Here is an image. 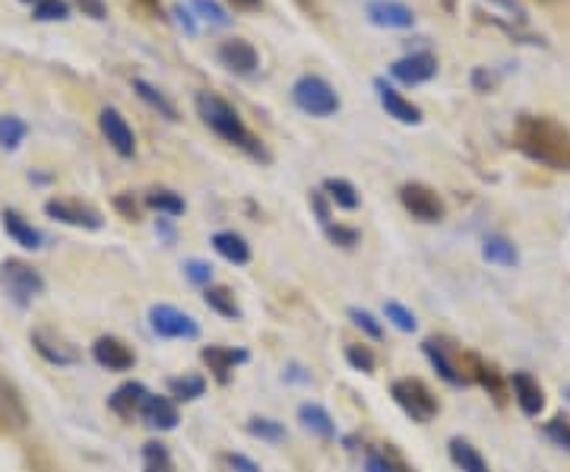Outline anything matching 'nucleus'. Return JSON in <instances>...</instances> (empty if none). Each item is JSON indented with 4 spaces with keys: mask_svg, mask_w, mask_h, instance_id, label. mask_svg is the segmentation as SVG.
Segmentation results:
<instances>
[{
    "mask_svg": "<svg viewBox=\"0 0 570 472\" xmlns=\"http://www.w3.org/2000/svg\"><path fill=\"white\" fill-rule=\"evenodd\" d=\"M194 105H197L200 121H204L216 137H223L225 144L242 149V153H247V156L257 159V163H269V159H273V156L266 153L264 140L250 134V127H247L245 118L238 115V108L232 102H225L223 96H216V92H197V96H194Z\"/></svg>",
    "mask_w": 570,
    "mask_h": 472,
    "instance_id": "obj_2",
    "label": "nucleus"
},
{
    "mask_svg": "<svg viewBox=\"0 0 570 472\" xmlns=\"http://www.w3.org/2000/svg\"><path fill=\"white\" fill-rule=\"evenodd\" d=\"M45 216L48 219H58L63 226L86 228V232H99L102 228V213L92 209V206L80 204V200H48L45 204Z\"/></svg>",
    "mask_w": 570,
    "mask_h": 472,
    "instance_id": "obj_10",
    "label": "nucleus"
},
{
    "mask_svg": "<svg viewBox=\"0 0 570 472\" xmlns=\"http://www.w3.org/2000/svg\"><path fill=\"white\" fill-rule=\"evenodd\" d=\"M142 204L149 206L153 213H159V216H168V219L184 216V209H187L181 200V194H175V190H168V187H153V190H146Z\"/></svg>",
    "mask_w": 570,
    "mask_h": 472,
    "instance_id": "obj_29",
    "label": "nucleus"
},
{
    "mask_svg": "<svg viewBox=\"0 0 570 472\" xmlns=\"http://www.w3.org/2000/svg\"><path fill=\"white\" fill-rule=\"evenodd\" d=\"M384 314H387L390 324L396 330H403V333H412V330L419 327L415 314H412L406 305H400V302H384Z\"/></svg>",
    "mask_w": 570,
    "mask_h": 472,
    "instance_id": "obj_38",
    "label": "nucleus"
},
{
    "mask_svg": "<svg viewBox=\"0 0 570 472\" xmlns=\"http://www.w3.org/2000/svg\"><path fill=\"white\" fill-rule=\"evenodd\" d=\"M0 219H3V232L20 247H26V250H41L45 247V235L26 216H20L17 209H3Z\"/></svg>",
    "mask_w": 570,
    "mask_h": 472,
    "instance_id": "obj_21",
    "label": "nucleus"
},
{
    "mask_svg": "<svg viewBox=\"0 0 570 472\" xmlns=\"http://www.w3.org/2000/svg\"><path fill=\"white\" fill-rule=\"evenodd\" d=\"M146 396H149L146 384L127 381V384H121L118 391L108 396V410L115 412V415H121V419H134V415H140Z\"/></svg>",
    "mask_w": 570,
    "mask_h": 472,
    "instance_id": "obj_22",
    "label": "nucleus"
},
{
    "mask_svg": "<svg viewBox=\"0 0 570 472\" xmlns=\"http://www.w3.org/2000/svg\"><path fill=\"white\" fill-rule=\"evenodd\" d=\"M206 391V381L200 374H184V377H175L168 381V393L178 400V403H190V400H200Z\"/></svg>",
    "mask_w": 570,
    "mask_h": 472,
    "instance_id": "obj_34",
    "label": "nucleus"
},
{
    "mask_svg": "<svg viewBox=\"0 0 570 472\" xmlns=\"http://www.w3.org/2000/svg\"><path fill=\"white\" fill-rule=\"evenodd\" d=\"M228 463L235 472H261V466L254 460H247L245 453H228Z\"/></svg>",
    "mask_w": 570,
    "mask_h": 472,
    "instance_id": "obj_49",
    "label": "nucleus"
},
{
    "mask_svg": "<svg viewBox=\"0 0 570 472\" xmlns=\"http://www.w3.org/2000/svg\"><path fill=\"white\" fill-rule=\"evenodd\" d=\"M171 17L178 22V29H184L187 36H197V22H194V10H190V7L178 3V7L171 10Z\"/></svg>",
    "mask_w": 570,
    "mask_h": 472,
    "instance_id": "obj_46",
    "label": "nucleus"
},
{
    "mask_svg": "<svg viewBox=\"0 0 570 472\" xmlns=\"http://www.w3.org/2000/svg\"><path fill=\"white\" fill-rule=\"evenodd\" d=\"M400 204L406 206L412 219L428 223V226L444 223V216H448V206L441 200V194L434 187L422 185V181H409V185L400 187Z\"/></svg>",
    "mask_w": 570,
    "mask_h": 472,
    "instance_id": "obj_6",
    "label": "nucleus"
},
{
    "mask_svg": "<svg viewBox=\"0 0 570 472\" xmlns=\"http://www.w3.org/2000/svg\"><path fill=\"white\" fill-rule=\"evenodd\" d=\"M298 419H302V425H305L307 432L317 434L321 441H333L336 437V422H333V415L321 403H302Z\"/></svg>",
    "mask_w": 570,
    "mask_h": 472,
    "instance_id": "obj_24",
    "label": "nucleus"
},
{
    "mask_svg": "<svg viewBox=\"0 0 570 472\" xmlns=\"http://www.w3.org/2000/svg\"><path fill=\"white\" fill-rule=\"evenodd\" d=\"M324 197L330 200L333 206H340V209H358V204H362V197H358V190H355V185L352 181H346V178H326L324 181Z\"/></svg>",
    "mask_w": 570,
    "mask_h": 472,
    "instance_id": "obj_31",
    "label": "nucleus"
},
{
    "mask_svg": "<svg viewBox=\"0 0 570 472\" xmlns=\"http://www.w3.org/2000/svg\"><path fill=\"white\" fill-rule=\"evenodd\" d=\"M292 102L298 105L305 115H311V118H333L340 111L336 89L324 77H317V73H305V77L295 80V86H292Z\"/></svg>",
    "mask_w": 570,
    "mask_h": 472,
    "instance_id": "obj_4",
    "label": "nucleus"
},
{
    "mask_svg": "<svg viewBox=\"0 0 570 472\" xmlns=\"http://www.w3.org/2000/svg\"><path fill=\"white\" fill-rule=\"evenodd\" d=\"M149 327L163 340H197L200 336V324L175 305H153L149 308Z\"/></svg>",
    "mask_w": 570,
    "mask_h": 472,
    "instance_id": "obj_7",
    "label": "nucleus"
},
{
    "mask_svg": "<svg viewBox=\"0 0 570 472\" xmlns=\"http://www.w3.org/2000/svg\"><path fill=\"white\" fill-rule=\"evenodd\" d=\"M200 358H204V365L209 368V374L216 377V384H228L235 368L247 362V352L232 350V346H204V350H200Z\"/></svg>",
    "mask_w": 570,
    "mask_h": 472,
    "instance_id": "obj_18",
    "label": "nucleus"
},
{
    "mask_svg": "<svg viewBox=\"0 0 570 472\" xmlns=\"http://www.w3.org/2000/svg\"><path fill=\"white\" fill-rule=\"evenodd\" d=\"M348 317H352V324L362 330L365 336L371 340H384V327H381V321L374 317V314H367L362 308H348Z\"/></svg>",
    "mask_w": 570,
    "mask_h": 472,
    "instance_id": "obj_40",
    "label": "nucleus"
},
{
    "mask_svg": "<svg viewBox=\"0 0 570 472\" xmlns=\"http://www.w3.org/2000/svg\"><path fill=\"white\" fill-rule=\"evenodd\" d=\"M213 247H216L219 257H225L235 267H245L247 260H250V245H247L238 232H216L213 235Z\"/></svg>",
    "mask_w": 570,
    "mask_h": 472,
    "instance_id": "obj_25",
    "label": "nucleus"
},
{
    "mask_svg": "<svg viewBox=\"0 0 570 472\" xmlns=\"http://www.w3.org/2000/svg\"><path fill=\"white\" fill-rule=\"evenodd\" d=\"M0 425L7 432H22L29 425V410H26V400L17 391V384L3 381L0 377Z\"/></svg>",
    "mask_w": 570,
    "mask_h": 472,
    "instance_id": "obj_19",
    "label": "nucleus"
},
{
    "mask_svg": "<svg viewBox=\"0 0 570 472\" xmlns=\"http://www.w3.org/2000/svg\"><path fill=\"white\" fill-rule=\"evenodd\" d=\"M365 472H406V470H403L393 456H387V453L371 451L365 460Z\"/></svg>",
    "mask_w": 570,
    "mask_h": 472,
    "instance_id": "obj_43",
    "label": "nucleus"
},
{
    "mask_svg": "<svg viewBox=\"0 0 570 472\" xmlns=\"http://www.w3.org/2000/svg\"><path fill=\"white\" fill-rule=\"evenodd\" d=\"M466 365H469V374L485 387V391L498 400V403H504L508 400V393H504V381H501V374H498V368L494 365H489V362H482L479 355H466Z\"/></svg>",
    "mask_w": 570,
    "mask_h": 472,
    "instance_id": "obj_27",
    "label": "nucleus"
},
{
    "mask_svg": "<svg viewBox=\"0 0 570 472\" xmlns=\"http://www.w3.org/2000/svg\"><path fill=\"white\" fill-rule=\"evenodd\" d=\"M346 362L355 371H362V374H371V371L377 368V358H374V352L367 350V346H358V343L346 346Z\"/></svg>",
    "mask_w": 570,
    "mask_h": 472,
    "instance_id": "obj_39",
    "label": "nucleus"
},
{
    "mask_svg": "<svg viewBox=\"0 0 570 472\" xmlns=\"http://www.w3.org/2000/svg\"><path fill=\"white\" fill-rule=\"evenodd\" d=\"M546 434H549V437L554 441V444H558V448L570 451V422H568V419H551L549 425H546Z\"/></svg>",
    "mask_w": 570,
    "mask_h": 472,
    "instance_id": "obj_44",
    "label": "nucleus"
},
{
    "mask_svg": "<svg viewBox=\"0 0 570 472\" xmlns=\"http://www.w3.org/2000/svg\"><path fill=\"white\" fill-rule=\"evenodd\" d=\"M367 20L381 29H412L415 10L403 0H371L367 3Z\"/></svg>",
    "mask_w": 570,
    "mask_h": 472,
    "instance_id": "obj_15",
    "label": "nucleus"
},
{
    "mask_svg": "<svg viewBox=\"0 0 570 472\" xmlns=\"http://www.w3.org/2000/svg\"><path fill=\"white\" fill-rule=\"evenodd\" d=\"M190 10L200 17L204 22H209V26H228L232 22V17H228V10H225L219 0H190Z\"/></svg>",
    "mask_w": 570,
    "mask_h": 472,
    "instance_id": "obj_35",
    "label": "nucleus"
},
{
    "mask_svg": "<svg viewBox=\"0 0 570 472\" xmlns=\"http://www.w3.org/2000/svg\"><path fill=\"white\" fill-rule=\"evenodd\" d=\"M140 419L142 425L153 429V432H171V429H178V422H181L175 400H171V396H159V393H149V396H146Z\"/></svg>",
    "mask_w": 570,
    "mask_h": 472,
    "instance_id": "obj_16",
    "label": "nucleus"
},
{
    "mask_svg": "<svg viewBox=\"0 0 570 472\" xmlns=\"http://www.w3.org/2000/svg\"><path fill=\"white\" fill-rule=\"evenodd\" d=\"M32 20H39V22L70 20V3H67V0H39V3L32 7Z\"/></svg>",
    "mask_w": 570,
    "mask_h": 472,
    "instance_id": "obj_36",
    "label": "nucleus"
},
{
    "mask_svg": "<svg viewBox=\"0 0 570 472\" xmlns=\"http://www.w3.org/2000/svg\"><path fill=\"white\" fill-rule=\"evenodd\" d=\"M324 232H326V238H330L333 245H340V247H355V245H358V232H355V228L340 226V223L333 226V223H330V226H324Z\"/></svg>",
    "mask_w": 570,
    "mask_h": 472,
    "instance_id": "obj_42",
    "label": "nucleus"
},
{
    "mask_svg": "<svg viewBox=\"0 0 570 472\" xmlns=\"http://www.w3.org/2000/svg\"><path fill=\"white\" fill-rule=\"evenodd\" d=\"M422 350H425V358L431 362V368L438 371V377H441V381H448L450 387H463V384H466L469 374L466 371H460V365L450 358L444 343H438V340H425V343H422Z\"/></svg>",
    "mask_w": 570,
    "mask_h": 472,
    "instance_id": "obj_20",
    "label": "nucleus"
},
{
    "mask_svg": "<svg viewBox=\"0 0 570 472\" xmlns=\"http://www.w3.org/2000/svg\"><path fill=\"white\" fill-rule=\"evenodd\" d=\"M142 472H175V460L163 441L142 444Z\"/></svg>",
    "mask_w": 570,
    "mask_h": 472,
    "instance_id": "obj_33",
    "label": "nucleus"
},
{
    "mask_svg": "<svg viewBox=\"0 0 570 472\" xmlns=\"http://www.w3.org/2000/svg\"><path fill=\"white\" fill-rule=\"evenodd\" d=\"M482 257L494 264V267H517L520 264V250L517 245L504 238V235H489L485 242H482Z\"/></svg>",
    "mask_w": 570,
    "mask_h": 472,
    "instance_id": "obj_28",
    "label": "nucleus"
},
{
    "mask_svg": "<svg viewBox=\"0 0 570 472\" xmlns=\"http://www.w3.org/2000/svg\"><path fill=\"white\" fill-rule=\"evenodd\" d=\"M134 92H137L153 111H159V118H165V121H178V108H175V102L165 96L159 86H153L149 80H140V77H137V80H134Z\"/></svg>",
    "mask_w": 570,
    "mask_h": 472,
    "instance_id": "obj_26",
    "label": "nucleus"
},
{
    "mask_svg": "<svg viewBox=\"0 0 570 472\" xmlns=\"http://www.w3.org/2000/svg\"><path fill=\"white\" fill-rule=\"evenodd\" d=\"M29 340H32V350L39 352L48 365L67 368V365H77V362H80V352H77V346H73L70 340H63L61 333H55V330H48V327L32 330V336H29Z\"/></svg>",
    "mask_w": 570,
    "mask_h": 472,
    "instance_id": "obj_9",
    "label": "nucleus"
},
{
    "mask_svg": "<svg viewBox=\"0 0 570 472\" xmlns=\"http://www.w3.org/2000/svg\"><path fill=\"white\" fill-rule=\"evenodd\" d=\"M0 288H3V295L17 308H29L41 292H45V276L32 264L17 260V257H7L0 264Z\"/></svg>",
    "mask_w": 570,
    "mask_h": 472,
    "instance_id": "obj_3",
    "label": "nucleus"
},
{
    "mask_svg": "<svg viewBox=\"0 0 570 472\" xmlns=\"http://www.w3.org/2000/svg\"><path fill=\"white\" fill-rule=\"evenodd\" d=\"M390 77L403 86H422L438 77V58L431 51H412L406 58L390 63Z\"/></svg>",
    "mask_w": 570,
    "mask_h": 472,
    "instance_id": "obj_12",
    "label": "nucleus"
},
{
    "mask_svg": "<svg viewBox=\"0 0 570 472\" xmlns=\"http://www.w3.org/2000/svg\"><path fill=\"white\" fill-rule=\"evenodd\" d=\"M517 149L551 171H570V130L549 115H523L513 130Z\"/></svg>",
    "mask_w": 570,
    "mask_h": 472,
    "instance_id": "obj_1",
    "label": "nucleus"
},
{
    "mask_svg": "<svg viewBox=\"0 0 570 472\" xmlns=\"http://www.w3.org/2000/svg\"><path fill=\"white\" fill-rule=\"evenodd\" d=\"M247 432L254 434V437H261V441H269V444L285 441L283 422H273V419H250L247 422Z\"/></svg>",
    "mask_w": 570,
    "mask_h": 472,
    "instance_id": "obj_37",
    "label": "nucleus"
},
{
    "mask_svg": "<svg viewBox=\"0 0 570 472\" xmlns=\"http://www.w3.org/2000/svg\"><path fill=\"white\" fill-rule=\"evenodd\" d=\"M390 396H393L396 406L406 412L412 422H419V425H425V422H431V419L441 412L438 396L428 391V384L425 381H419V377H400V381H393Z\"/></svg>",
    "mask_w": 570,
    "mask_h": 472,
    "instance_id": "obj_5",
    "label": "nucleus"
},
{
    "mask_svg": "<svg viewBox=\"0 0 570 472\" xmlns=\"http://www.w3.org/2000/svg\"><path fill=\"white\" fill-rule=\"evenodd\" d=\"M184 276L194 283V286H213V267L206 260H187L184 264Z\"/></svg>",
    "mask_w": 570,
    "mask_h": 472,
    "instance_id": "obj_41",
    "label": "nucleus"
},
{
    "mask_svg": "<svg viewBox=\"0 0 570 472\" xmlns=\"http://www.w3.org/2000/svg\"><path fill=\"white\" fill-rule=\"evenodd\" d=\"M115 206L124 213V219H130V223H137L140 219V206L134 204V197L130 194H121V197H115Z\"/></svg>",
    "mask_w": 570,
    "mask_h": 472,
    "instance_id": "obj_47",
    "label": "nucleus"
},
{
    "mask_svg": "<svg viewBox=\"0 0 570 472\" xmlns=\"http://www.w3.org/2000/svg\"><path fill=\"white\" fill-rule=\"evenodd\" d=\"M225 3H232L235 10H261L264 0H225Z\"/></svg>",
    "mask_w": 570,
    "mask_h": 472,
    "instance_id": "obj_52",
    "label": "nucleus"
},
{
    "mask_svg": "<svg viewBox=\"0 0 570 472\" xmlns=\"http://www.w3.org/2000/svg\"><path fill=\"white\" fill-rule=\"evenodd\" d=\"M510 387H513V400L523 410V415H542L546 412V391L539 384V377H532L530 371H513L510 374Z\"/></svg>",
    "mask_w": 570,
    "mask_h": 472,
    "instance_id": "obj_14",
    "label": "nucleus"
},
{
    "mask_svg": "<svg viewBox=\"0 0 570 472\" xmlns=\"http://www.w3.org/2000/svg\"><path fill=\"white\" fill-rule=\"evenodd\" d=\"M204 302L206 308L216 311L225 321H238V317H242V308H238V302H235V292L228 286H206Z\"/></svg>",
    "mask_w": 570,
    "mask_h": 472,
    "instance_id": "obj_30",
    "label": "nucleus"
},
{
    "mask_svg": "<svg viewBox=\"0 0 570 472\" xmlns=\"http://www.w3.org/2000/svg\"><path fill=\"white\" fill-rule=\"evenodd\" d=\"M99 130H102V137L108 140V146H111L121 159H134V156H137L134 127H130V121L124 118L118 108L105 105L102 111H99Z\"/></svg>",
    "mask_w": 570,
    "mask_h": 472,
    "instance_id": "obj_8",
    "label": "nucleus"
},
{
    "mask_svg": "<svg viewBox=\"0 0 570 472\" xmlns=\"http://www.w3.org/2000/svg\"><path fill=\"white\" fill-rule=\"evenodd\" d=\"M311 204H314V209H317V219H321L324 226H330V209H326V200H324V194H321V190H314Z\"/></svg>",
    "mask_w": 570,
    "mask_h": 472,
    "instance_id": "obj_50",
    "label": "nucleus"
},
{
    "mask_svg": "<svg viewBox=\"0 0 570 472\" xmlns=\"http://www.w3.org/2000/svg\"><path fill=\"white\" fill-rule=\"evenodd\" d=\"M494 7H501V10H508L513 20L527 22V7H523V0H489Z\"/></svg>",
    "mask_w": 570,
    "mask_h": 472,
    "instance_id": "obj_48",
    "label": "nucleus"
},
{
    "mask_svg": "<svg viewBox=\"0 0 570 472\" xmlns=\"http://www.w3.org/2000/svg\"><path fill=\"white\" fill-rule=\"evenodd\" d=\"M142 7H159V3H163V0H140Z\"/></svg>",
    "mask_w": 570,
    "mask_h": 472,
    "instance_id": "obj_53",
    "label": "nucleus"
},
{
    "mask_svg": "<svg viewBox=\"0 0 570 472\" xmlns=\"http://www.w3.org/2000/svg\"><path fill=\"white\" fill-rule=\"evenodd\" d=\"M29 137V124L17 118V115H0V149L13 153Z\"/></svg>",
    "mask_w": 570,
    "mask_h": 472,
    "instance_id": "obj_32",
    "label": "nucleus"
},
{
    "mask_svg": "<svg viewBox=\"0 0 570 472\" xmlns=\"http://www.w3.org/2000/svg\"><path fill=\"white\" fill-rule=\"evenodd\" d=\"M450 460H453V466L460 472H491L489 470V460L482 456V451L475 448V444H469L466 437H453L448 444Z\"/></svg>",
    "mask_w": 570,
    "mask_h": 472,
    "instance_id": "obj_23",
    "label": "nucleus"
},
{
    "mask_svg": "<svg viewBox=\"0 0 570 472\" xmlns=\"http://www.w3.org/2000/svg\"><path fill=\"white\" fill-rule=\"evenodd\" d=\"M374 92H377V102L384 105V111H387L393 121L400 124H422V108L406 99L396 86H390L387 80H374Z\"/></svg>",
    "mask_w": 570,
    "mask_h": 472,
    "instance_id": "obj_13",
    "label": "nucleus"
},
{
    "mask_svg": "<svg viewBox=\"0 0 570 472\" xmlns=\"http://www.w3.org/2000/svg\"><path fill=\"white\" fill-rule=\"evenodd\" d=\"M472 82H475L482 92H489L491 86H494V77H491V73H485V70H475V73H472Z\"/></svg>",
    "mask_w": 570,
    "mask_h": 472,
    "instance_id": "obj_51",
    "label": "nucleus"
},
{
    "mask_svg": "<svg viewBox=\"0 0 570 472\" xmlns=\"http://www.w3.org/2000/svg\"><path fill=\"white\" fill-rule=\"evenodd\" d=\"M73 3H77V10H80L82 17H89V20H108V3L105 0H73Z\"/></svg>",
    "mask_w": 570,
    "mask_h": 472,
    "instance_id": "obj_45",
    "label": "nucleus"
},
{
    "mask_svg": "<svg viewBox=\"0 0 570 472\" xmlns=\"http://www.w3.org/2000/svg\"><path fill=\"white\" fill-rule=\"evenodd\" d=\"M20 3H32V7H36V3H39V0H20Z\"/></svg>",
    "mask_w": 570,
    "mask_h": 472,
    "instance_id": "obj_54",
    "label": "nucleus"
},
{
    "mask_svg": "<svg viewBox=\"0 0 570 472\" xmlns=\"http://www.w3.org/2000/svg\"><path fill=\"white\" fill-rule=\"evenodd\" d=\"M92 358L96 365H102L105 371H130L137 365V355L134 350L118 340V336H99L96 346H92Z\"/></svg>",
    "mask_w": 570,
    "mask_h": 472,
    "instance_id": "obj_17",
    "label": "nucleus"
},
{
    "mask_svg": "<svg viewBox=\"0 0 570 472\" xmlns=\"http://www.w3.org/2000/svg\"><path fill=\"white\" fill-rule=\"evenodd\" d=\"M216 58L223 63L228 73H235V77H254L257 70H261V55H257V48L250 45L247 39H225L219 45V51H216Z\"/></svg>",
    "mask_w": 570,
    "mask_h": 472,
    "instance_id": "obj_11",
    "label": "nucleus"
},
{
    "mask_svg": "<svg viewBox=\"0 0 570 472\" xmlns=\"http://www.w3.org/2000/svg\"><path fill=\"white\" fill-rule=\"evenodd\" d=\"M539 3H554V0H539Z\"/></svg>",
    "mask_w": 570,
    "mask_h": 472,
    "instance_id": "obj_55",
    "label": "nucleus"
}]
</instances>
